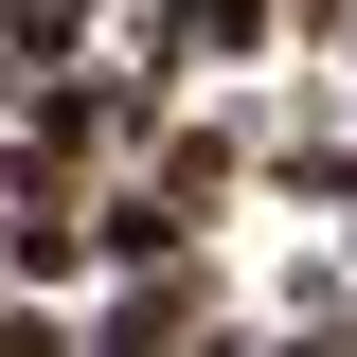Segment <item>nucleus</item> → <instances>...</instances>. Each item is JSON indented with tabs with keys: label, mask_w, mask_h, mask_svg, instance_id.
I'll use <instances>...</instances> for the list:
<instances>
[{
	"label": "nucleus",
	"mask_w": 357,
	"mask_h": 357,
	"mask_svg": "<svg viewBox=\"0 0 357 357\" xmlns=\"http://www.w3.org/2000/svg\"><path fill=\"white\" fill-rule=\"evenodd\" d=\"M340 268H357V197H340Z\"/></svg>",
	"instance_id": "nucleus-8"
},
{
	"label": "nucleus",
	"mask_w": 357,
	"mask_h": 357,
	"mask_svg": "<svg viewBox=\"0 0 357 357\" xmlns=\"http://www.w3.org/2000/svg\"><path fill=\"white\" fill-rule=\"evenodd\" d=\"M126 178H143V197H161L178 232H215V197H232V178H250V126H232V107H197V126H178V107H161V126L126 143Z\"/></svg>",
	"instance_id": "nucleus-2"
},
{
	"label": "nucleus",
	"mask_w": 357,
	"mask_h": 357,
	"mask_svg": "<svg viewBox=\"0 0 357 357\" xmlns=\"http://www.w3.org/2000/svg\"><path fill=\"white\" fill-rule=\"evenodd\" d=\"M250 161L286 178L304 215H340V197H357V126H321V107H304V126H250Z\"/></svg>",
	"instance_id": "nucleus-4"
},
{
	"label": "nucleus",
	"mask_w": 357,
	"mask_h": 357,
	"mask_svg": "<svg viewBox=\"0 0 357 357\" xmlns=\"http://www.w3.org/2000/svg\"><path fill=\"white\" fill-rule=\"evenodd\" d=\"M250 357H340V340H250Z\"/></svg>",
	"instance_id": "nucleus-7"
},
{
	"label": "nucleus",
	"mask_w": 357,
	"mask_h": 357,
	"mask_svg": "<svg viewBox=\"0 0 357 357\" xmlns=\"http://www.w3.org/2000/svg\"><path fill=\"white\" fill-rule=\"evenodd\" d=\"M268 18H286V36H357V0H268Z\"/></svg>",
	"instance_id": "nucleus-6"
},
{
	"label": "nucleus",
	"mask_w": 357,
	"mask_h": 357,
	"mask_svg": "<svg viewBox=\"0 0 357 357\" xmlns=\"http://www.w3.org/2000/svg\"><path fill=\"white\" fill-rule=\"evenodd\" d=\"M268 36H286V18H268V0H143V54L126 72H268Z\"/></svg>",
	"instance_id": "nucleus-3"
},
{
	"label": "nucleus",
	"mask_w": 357,
	"mask_h": 357,
	"mask_svg": "<svg viewBox=\"0 0 357 357\" xmlns=\"http://www.w3.org/2000/svg\"><path fill=\"white\" fill-rule=\"evenodd\" d=\"M0 107H18V126L0 143H36V161H126L143 126H161V72H89V54H54V72H0Z\"/></svg>",
	"instance_id": "nucleus-1"
},
{
	"label": "nucleus",
	"mask_w": 357,
	"mask_h": 357,
	"mask_svg": "<svg viewBox=\"0 0 357 357\" xmlns=\"http://www.w3.org/2000/svg\"><path fill=\"white\" fill-rule=\"evenodd\" d=\"M178 250H197V232H178L143 178H107V197H89V268H178Z\"/></svg>",
	"instance_id": "nucleus-5"
}]
</instances>
